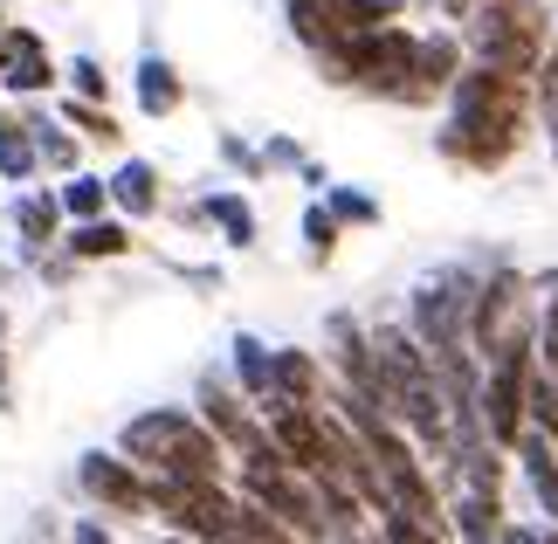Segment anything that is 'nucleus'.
I'll return each instance as SVG.
<instances>
[{
    "label": "nucleus",
    "mask_w": 558,
    "mask_h": 544,
    "mask_svg": "<svg viewBox=\"0 0 558 544\" xmlns=\"http://www.w3.org/2000/svg\"><path fill=\"white\" fill-rule=\"evenodd\" d=\"M456 124H448L441 152L462 166H504L524 145V111H531V76L518 70H489L476 62L469 76H456Z\"/></svg>",
    "instance_id": "f257e3e1"
},
{
    "label": "nucleus",
    "mask_w": 558,
    "mask_h": 544,
    "mask_svg": "<svg viewBox=\"0 0 558 544\" xmlns=\"http://www.w3.org/2000/svg\"><path fill=\"white\" fill-rule=\"evenodd\" d=\"M124 455L153 475H173V483H221V442L214 427L186 421L180 407H153L124 427Z\"/></svg>",
    "instance_id": "f03ea898"
},
{
    "label": "nucleus",
    "mask_w": 558,
    "mask_h": 544,
    "mask_svg": "<svg viewBox=\"0 0 558 544\" xmlns=\"http://www.w3.org/2000/svg\"><path fill=\"white\" fill-rule=\"evenodd\" d=\"M462 41H469L476 62H489V70L531 76L551 35H545V8H538V0H476V8L462 14Z\"/></svg>",
    "instance_id": "7ed1b4c3"
},
{
    "label": "nucleus",
    "mask_w": 558,
    "mask_h": 544,
    "mask_svg": "<svg viewBox=\"0 0 558 544\" xmlns=\"http://www.w3.org/2000/svg\"><path fill=\"white\" fill-rule=\"evenodd\" d=\"M469 344H476L483 359H504V352H524L531 344V290H524V276H497V282L476 290Z\"/></svg>",
    "instance_id": "20e7f679"
},
{
    "label": "nucleus",
    "mask_w": 558,
    "mask_h": 544,
    "mask_svg": "<svg viewBox=\"0 0 558 544\" xmlns=\"http://www.w3.org/2000/svg\"><path fill=\"white\" fill-rule=\"evenodd\" d=\"M283 14H290L296 41H311V49L325 56V49H338L345 35L393 21V0H283Z\"/></svg>",
    "instance_id": "39448f33"
},
{
    "label": "nucleus",
    "mask_w": 558,
    "mask_h": 544,
    "mask_svg": "<svg viewBox=\"0 0 558 544\" xmlns=\"http://www.w3.org/2000/svg\"><path fill=\"white\" fill-rule=\"evenodd\" d=\"M469 311H476V276H435L414 297V338L427 352H448V344H469Z\"/></svg>",
    "instance_id": "423d86ee"
},
{
    "label": "nucleus",
    "mask_w": 558,
    "mask_h": 544,
    "mask_svg": "<svg viewBox=\"0 0 558 544\" xmlns=\"http://www.w3.org/2000/svg\"><path fill=\"white\" fill-rule=\"evenodd\" d=\"M76 489L90 496V504L118 510V517H138V510H145V483H138V469H132V462H118V455H83Z\"/></svg>",
    "instance_id": "0eeeda50"
},
{
    "label": "nucleus",
    "mask_w": 558,
    "mask_h": 544,
    "mask_svg": "<svg viewBox=\"0 0 558 544\" xmlns=\"http://www.w3.org/2000/svg\"><path fill=\"white\" fill-rule=\"evenodd\" d=\"M201 407H207V427H214V442H228V448H242V455L269 442V434H263V413H248V407L234 400L221 379H207V386H201Z\"/></svg>",
    "instance_id": "6e6552de"
},
{
    "label": "nucleus",
    "mask_w": 558,
    "mask_h": 544,
    "mask_svg": "<svg viewBox=\"0 0 558 544\" xmlns=\"http://www.w3.org/2000/svg\"><path fill=\"white\" fill-rule=\"evenodd\" d=\"M111 201H118L124 214H132V221H145V214H159V172L132 159V166H124L118 180H111Z\"/></svg>",
    "instance_id": "1a4fd4ad"
},
{
    "label": "nucleus",
    "mask_w": 558,
    "mask_h": 544,
    "mask_svg": "<svg viewBox=\"0 0 558 544\" xmlns=\"http://www.w3.org/2000/svg\"><path fill=\"white\" fill-rule=\"evenodd\" d=\"M138 104H145V111H173V104H180V76L166 70L159 56L138 62Z\"/></svg>",
    "instance_id": "9d476101"
},
{
    "label": "nucleus",
    "mask_w": 558,
    "mask_h": 544,
    "mask_svg": "<svg viewBox=\"0 0 558 544\" xmlns=\"http://www.w3.org/2000/svg\"><path fill=\"white\" fill-rule=\"evenodd\" d=\"M124 249H132V234L111 228V221H83L70 234V255H90V263H97V255H124Z\"/></svg>",
    "instance_id": "9b49d317"
},
{
    "label": "nucleus",
    "mask_w": 558,
    "mask_h": 544,
    "mask_svg": "<svg viewBox=\"0 0 558 544\" xmlns=\"http://www.w3.org/2000/svg\"><path fill=\"white\" fill-rule=\"evenodd\" d=\"M379 531H386V544H448V531H427L400 510H379Z\"/></svg>",
    "instance_id": "f8f14e48"
},
{
    "label": "nucleus",
    "mask_w": 558,
    "mask_h": 544,
    "mask_svg": "<svg viewBox=\"0 0 558 544\" xmlns=\"http://www.w3.org/2000/svg\"><path fill=\"white\" fill-rule=\"evenodd\" d=\"M14 221H21V234H28V249H41L56 234V201H21Z\"/></svg>",
    "instance_id": "ddd939ff"
},
{
    "label": "nucleus",
    "mask_w": 558,
    "mask_h": 544,
    "mask_svg": "<svg viewBox=\"0 0 558 544\" xmlns=\"http://www.w3.org/2000/svg\"><path fill=\"white\" fill-rule=\"evenodd\" d=\"M97 207H104V186H97V180H70V186H62V214H76V221H90Z\"/></svg>",
    "instance_id": "4468645a"
},
{
    "label": "nucleus",
    "mask_w": 558,
    "mask_h": 544,
    "mask_svg": "<svg viewBox=\"0 0 558 544\" xmlns=\"http://www.w3.org/2000/svg\"><path fill=\"white\" fill-rule=\"evenodd\" d=\"M531 352H545V373L558 379V297L545 303V317H538V338H531Z\"/></svg>",
    "instance_id": "2eb2a0df"
},
{
    "label": "nucleus",
    "mask_w": 558,
    "mask_h": 544,
    "mask_svg": "<svg viewBox=\"0 0 558 544\" xmlns=\"http://www.w3.org/2000/svg\"><path fill=\"white\" fill-rule=\"evenodd\" d=\"M70 124H76V132H90V138H118V124L104 118V111H90V104H76V97H70Z\"/></svg>",
    "instance_id": "dca6fc26"
},
{
    "label": "nucleus",
    "mask_w": 558,
    "mask_h": 544,
    "mask_svg": "<svg viewBox=\"0 0 558 544\" xmlns=\"http://www.w3.org/2000/svg\"><path fill=\"white\" fill-rule=\"evenodd\" d=\"M497 544H558V537L538 524H497Z\"/></svg>",
    "instance_id": "f3484780"
},
{
    "label": "nucleus",
    "mask_w": 558,
    "mask_h": 544,
    "mask_svg": "<svg viewBox=\"0 0 558 544\" xmlns=\"http://www.w3.org/2000/svg\"><path fill=\"white\" fill-rule=\"evenodd\" d=\"M70 76H76V90H83V97H104V70H97V62H76Z\"/></svg>",
    "instance_id": "a211bd4d"
},
{
    "label": "nucleus",
    "mask_w": 558,
    "mask_h": 544,
    "mask_svg": "<svg viewBox=\"0 0 558 544\" xmlns=\"http://www.w3.org/2000/svg\"><path fill=\"white\" fill-rule=\"evenodd\" d=\"M311 249L331 255V214H311Z\"/></svg>",
    "instance_id": "6ab92c4d"
},
{
    "label": "nucleus",
    "mask_w": 558,
    "mask_h": 544,
    "mask_svg": "<svg viewBox=\"0 0 558 544\" xmlns=\"http://www.w3.org/2000/svg\"><path fill=\"white\" fill-rule=\"evenodd\" d=\"M0 338H8V317H0Z\"/></svg>",
    "instance_id": "aec40b11"
},
{
    "label": "nucleus",
    "mask_w": 558,
    "mask_h": 544,
    "mask_svg": "<svg viewBox=\"0 0 558 544\" xmlns=\"http://www.w3.org/2000/svg\"><path fill=\"white\" fill-rule=\"evenodd\" d=\"M0 28H8V8H0Z\"/></svg>",
    "instance_id": "412c9836"
}]
</instances>
